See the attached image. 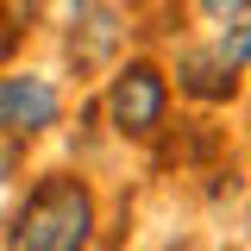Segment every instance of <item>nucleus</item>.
Masks as SVG:
<instances>
[{
    "label": "nucleus",
    "mask_w": 251,
    "mask_h": 251,
    "mask_svg": "<svg viewBox=\"0 0 251 251\" xmlns=\"http://www.w3.org/2000/svg\"><path fill=\"white\" fill-rule=\"evenodd\" d=\"M214 57L226 63V69H251V13L226 19V38L214 44Z\"/></svg>",
    "instance_id": "5"
},
{
    "label": "nucleus",
    "mask_w": 251,
    "mask_h": 251,
    "mask_svg": "<svg viewBox=\"0 0 251 251\" xmlns=\"http://www.w3.org/2000/svg\"><path fill=\"white\" fill-rule=\"evenodd\" d=\"M176 88L195 94V100H226V94H232V69H226L214 50H182V57H176Z\"/></svg>",
    "instance_id": "4"
},
{
    "label": "nucleus",
    "mask_w": 251,
    "mask_h": 251,
    "mask_svg": "<svg viewBox=\"0 0 251 251\" xmlns=\"http://www.w3.org/2000/svg\"><path fill=\"white\" fill-rule=\"evenodd\" d=\"M88 239H94V188L63 170L38 176L6 226V251H88Z\"/></svg>",
    "instance_id": "1"
},
{
    "label": "nucleus",
    "mask_w": 251,
    "mask_h": 251,
    "mask_svg": "<svg viewBox=\"0 0 251 251\" xmlns=\"http://www.w3.org/2000/svg\"><path fill=\"white\" fill-rule=\"evenodd\" d=\"M57 120H63V94H57L50 75H38V69L0 75V138L31 145V138H44Z\"/></svg>",
    "instance_id": "3"
},
{
    "label": "nucleus",
    "mask_w": 251,
    "mask_h": 251,
    "mask_svg": "<svg viewBox=\"0 0 251 251\" xmlns=\"http://www.w3.org/2000/svg\"><path fill=\"white\" fill-rule=\"evenodd\" d=\"M163 113H170V75L145 57L120 63L113 82H107V126L132 145H145V138L163 132Z\"/></svg>",
    "instance_id": "2"
},
{
    "label": "nucleus",
    "mask_w": 251,
    "mask_h": 251,
    "mask_svg": "<svg viewBox=\"0 0 251 251\" xmlns=\"http://www.w3.org/2000/svg\"><path fill=\"white\" fill-rule=\"evenodd\" d=\"M195 6H201L207 19H220V25H226V19H239V13H251V0H195Z\"/></svg>",
    "instance_id": "6"
}]
</instances>
